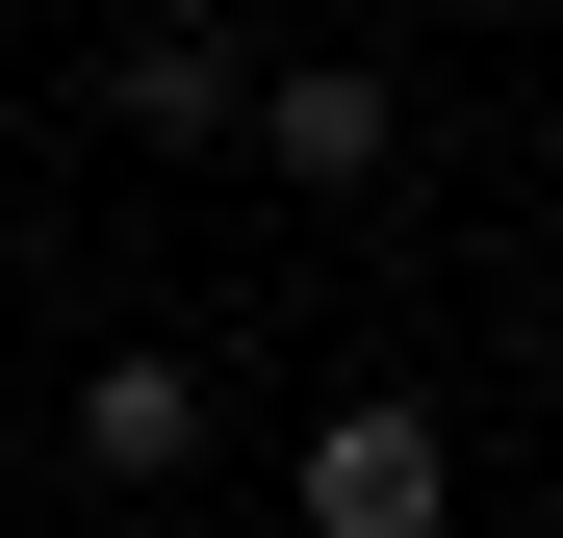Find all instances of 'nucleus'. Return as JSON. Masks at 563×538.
Listing matches in <instances>:
<instances>
[{
	"mask_svg": "<svg viewBox=\"0 0 563 538\" xmlns=\"http://www.w3.org/2000/svg\"><path fill=\"white\" fill-rule=\"evenodd\" d=\"M461 487H435V410H333L308 436V538H435Z\"/></svg>",
	"mask_w": 563,
	"mask_h": 538,
	"instance_id": "obj_1",
	"label": "nucleus"
},
{
	"mask_svg": "<svg viewBox=\"0 0 563 538\" xmlns=\"http://www.w3.org/2000/svg\"><path fill=\"white\" fill-rule=\"evenodd\" d=\"M256 154H282V179H333V206H358V179L410 154V103H385V77H256Z\"/></svg>",
	"mask_w": 563,
	"mask_h": 538,
	"instance_id": "obj_2",
	"label": "nucleus"
},
{
	"mask_svg": "<svg viewBox=\"0 0 563 538\" xmlns=\"http://www.w3.org/2000/svg\"><path fill=\"white\" fill-rule=\"evenodd\" d=\"M77 462H103V487L206 462V385H179V359H103V385H77Z\"/></svg>",
	"mask_w": 563,
	"mask_h": 538,
	"instance_id": "obj_3",
	"label": "nucleus"
},
{
	"mask_svg": "<svg viewBox=\"0 0 563 538\" xmlns=\"http://www.w3.org/2000/svg\"><path fill=\"white\" fill-rule=\"evenodd\" d=\"M103 129H154V154H206V129H256V77H231L206 26H154V52L103 77Z\"/></svg>",
	"mask_w": 563,
	"mask_h": 538,
	"instance_id": "obj_4",
	"label": "nucleus"
}]
</instances>
